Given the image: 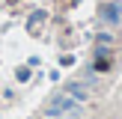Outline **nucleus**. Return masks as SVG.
<instances>
[{
  "mask_svg": "<svg viewBox=\"0 0 122 119\" xmlns=\"http://www.w3.org/2000/svg\"><path fill=\"white\" fill-rule=\"evenodd\" d=\"M66 113H81V101L71 98L69 92H60V95H54L51 107H48V116H66Z\"/></svg>",
  "mask_w": 122,
  "mask_h": 119,
  "instance_id": "nucleus-1",
  "label": "nucleus"
},
{
  "mask_svg": "<svg viewBox=\"0 0 122 119\" xmlns=\"http://www.w3.org/2000/svg\"><path fill=\"white\" fill-rule=\"evenodd\" d=\"M66 92H69L71 98H77L81 104H86V101H89V89L83 86V83H77V80H71L69 86H66Z\"/></svg>",
  "mask_w": 122,
  "mask_h": 119,
  "instance_id": "nucleus-2",
  "label": "nucleus"
},
{
  "mask_svg": "<svg viewBox=\"0 0 122 119\" xmlns=\"http://www.w3.org/2000/svg\"><path fill=\"white\" fill-rule=\"evenodd\" d=\"M101 18H104L107 24H113V27H116V24L122 21V12H116V9H113V6L104 0V3H101Z\"/></svg>",
  "mask_w": 122,
  "mask_h": 119,
  "instance_id": "nucleus-3",
  "label": "nucleus"
},
{
  "mask_svg": "<svg viewBox=\"0 0 122 119\" xmlns=\"http://www.w3.org/2000/svg\"><path fill=\"white\" fill-rule=\"evenodd\" d=\"M107 3H110V6H113L116 12H122V0H107Z\"/></svg>",
  "mask_w": 122,
  "mask_h": 119,
  "instance_id": "nucleus-4",
  "label": "nucleus"
},
{
  "mask_svg": "<svg viewBox=\"0 0 122 119\" xmlns=\"http://www.w3.org/2000/svg\"><path fill=\"white\" fill-rule=\"evenodd\" d=\"M48 119H60V116H48Z\"/></svg>",
  "mask_w": 122,
  "mask_h": 119,
  "instance_id": "nucleus-5",
  "label": "nucleus"
}]
</instances>
